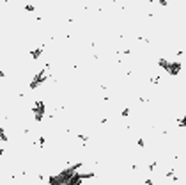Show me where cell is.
Wrapping results in <instances>:
<instances>
[{"instance_id": "cell-1", "label": "cell", "mask_w": 186, "mask_h": 185, "mask_svg": "<svg viewBox=\"0 0 186 185\" xmlns=\"http://www.w3.org/2000/svg\"><path fill=\"white\" fill-rule=\"evenodd\" d=\"M46 77H48V70L45 68V70H41L36 77H34V80L30 82V89H36L37 86H41V84H43V82L46 80Z\"/></svg>"}, {"instance_id": "cell-3", "label": "cell", "mask_w": 186, "mask_h": 185, "mask_svg": "<svg viewBox=\"0 0 186 185\" xmlns=\"http://www.w3.org/2000/svg\"><path fill=\"white\" fill-rule=\"evenodd\" d=\"M179 127H186V117H181V119H179Z\"/></svg>"}, {"instance_id": "cell-2", "label": "cell", "mask_w": 186, "mask_h": 185, "mask_svg": "<svg viewBox=\"0 0 186 185\" xmlns=\"http://www.w3.org/2000/svg\"><path fill=\"white\" fill-rule=\"evenodd\" d=\"M34 116H36L37 121L43 119V116H45V103H43V101H37V103H36V107H34Z\"/></svg>"}]
</instances>
